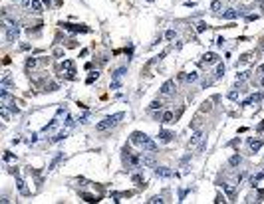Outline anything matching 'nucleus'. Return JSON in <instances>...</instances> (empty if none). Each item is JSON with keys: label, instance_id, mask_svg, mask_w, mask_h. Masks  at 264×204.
Instances as JSON below:
<instances>
[{"label": "nucleus", "instance_id": "nucleus-1", "mask_svg": "<svg viewBox=\"0 0 264 204\" xmlns=\"http://www.w3.org/2000/svg\"><path fill=\"white\" fill-rule=\"evenodd\" d=\"M131 143H135V145H139V147H143L145 151H155V143L149 139V137L145 135V133H141V131H135L131 135Z\"/></svg>", "mask_w": 264, "mask_h": 204}, {"label": "nucleus", "instance_id": "nucleus-2", "mask_svg": "<svg viewBox=\"0 0 264 204\" xmlns=\"http://www.w3.org/2000/svg\"><path fill=\"white\" fill-rule=\"evenodd\" d=\"M125 115L123 113H113V115H107L105 119H101L98 125H95V129L98 131H107V129H111V127H115V125L119 123L121 119H123Z\"/></svg>", "mask_w": 264, "mask_h": 204}, {"label": "nucleus", "instance_id": "nucleus-3", "mask_svg": "<svg viewBox=\"0 0 264 204\" xmlns=\"http://www.w3.org/2000/svg\"><path fill=\"white\" fill-rule=\"evenodd\" d=\"M62 71H64V73H62L64 77H68V80H74V77H76L74 62H70V59H68V62H64V66H62Z\"/></svg>", "mask_w": 264, "mask_h": 204}, {"label": "nucleus", "instance_id": "nucleus-4", "mask_svg": "<svg viewBox=\"0 0 264 204\" xmlns=\"http://www.w3.org/2000/svg\"><path fill=\"white\" fill-rule=\"evenodd\" d=\"M201 143H203V133L201 131H197L195 135H193V139L189 141V151H195V149L201 147Z\"/></svg>", "mask_w": 264, "mask_h": 204}, {"label": "nucleus", "instance_id": "nucleus-5", "mask_svg": "<svg viewBox=\"0 0 264 204\" xmlns=\"http://www.w3.org/2000/svg\"><path fill=\"white\" fill-rule=\"evenodd\" d=\"M64 30H70V32H89V28L86 26H76V24H62Z\"/></svg>", "mask_w": 264, "mask_h": 204}, {"label": "nucleus", "instance_id": "nucleus-6", "mask_svg": "<svg viewBox=\"0 0 264 204\" xmlns=\"http://www.w3.org/2000/svg\"><path fill=\"white\" fill-rule=\"evenodd\" d=\"M217 62H219V56L212 54V52H209V54L203 56V64H205V66H209V64H217Z\"/></svg>", "mask_w": 264, "mask_h": 204}, {"label": "nucleus", "instance_id": "nucleus-7", "mask_svg": "<svg viewBox=\"0 0 264 204\" xmlns=\"http://www.w3.org/2000/svg\"><path fill=\"white\" fill-rule=\"evenodd\" d=\"M173 89H175V81H165L163 87H161V93H163V95H171Z\"/></svg>", "mask_w": 264, "mask_h": 204}, {"label": "nucleus", "instance_id": "nucleus-8", "mask_svg": "<svg viewBox=\"0 0 264 204\" xmlns=\"http://www.w3.org/2000/svg\"><path fill=\"white\" fill-rule=\"evenodd\" d=\"M161 123H165V125L175 123V113L173 111H165V113L161 115Z\"/></svg>", "mask_w": 264, "mask_h": 204}, {"label": "nucleus", "instance_id": "nucleus-9", "mask_svg": "<svg viewBox=\"0 0 264 204\" xmlns=\"http://www.w3.org/2000/svg\"><path fill=\"white\" fill-rule=\"evenodd\" d=\"M222 188H224V192L228 194V198L234 200V196H236V186H234V184H222Z\"/></svg>", "mask_w": 264, "mask_h": 204}, {"label": "nucleus", "instance_id": "nucleus-10", "mask_svg": "<svg viewBox=\"0 0 264 204\" xmlns=\"http://www.w3.org/2000/svg\"><path fill=\"white\" fill-rule=\"evenodd\" d=\"M248 147H250L252 153H256L258 149L262 147V141H260V139H248Z\"/></svg>", "mask_w": 264, "mask_h": 204}, {"label": "nucleus", "instance_id": "nucleus-11", "mask_svg": "<svg viewBox=\"0 0 264 204\" xmlns=\"http://www.w3.org/2000/svg\"><path fill=\"white\" fill-rule=\"evenodd\" d=\"M14 38H18V28H16V26H8L6 40H8V42H14Z\"/></svg>", "mask_w": 264, "mask_h": 204}, {"label": "nucleus", "instance_id": "nucleus-12", "mask_svg": "<svg viewBox=\"0 0 264 204\" xmlns=\"http://www.w3.org/2000/svg\"><path fill=\"white\" fill-rule=\"evenodd\" d=\"M173 137H175V133H171V131H161V133H159V139H161L163 143H169Z\"/></svg>", "mask_w": 264, "mask_h": 204}, {"label": "nucleus", "instance_id": "nucleus-13", "mask_svg": "<svg viewBox=\"0 0 264 204\" xmlns=\"http://www.w3.org/2000/svg\"><path fill=\"white\" fill-rule=\"evenodd\" d=\"M155 174H157V176H173V170H169V169H165V167H161V169L155 170Z\"/></svg>", "mask_w": 264, "mask_h": 204}, {"label": "nucleus", "instance_id": "nucleus-14", "mask_svg": "<svg viewBox=\"0 0 264 204\" xmlns=\"http://www.w3.org/2000/svg\"><path fill=\"white\" fill-rule=\"evenodd\" d=\"M30 8H32L34 12H42V4H40V0H32V2H30Z\"/></svg>", "mask_w": 264, "mask_h": 204}, {"label": "nucleus", "instance_id": "nucleus-15", "mask_svg": "<svg viewBox=\"0 0 264 204\" xmlns=\"http://www.w3.org/2000/svg\"><path fill=\"white\" fill-rule=\"evenodd\" d=\"M224 75V66L222 64H219V68H217V73H215V80H220Z\"/></svg>", "mask_w": 264, "mask_h": 204}, {"label": "nucleus", "instance_id": "nucleus-16", "mask_svg": "<svg viewBox=\"0 0 264 204\" xmlns=\"http://www.w3.org/2000/svg\"><path fill=\"white\" fill-rule=\"evenodd\" d=\"M199 80V73H195V71H191V73H187V81L189 83H193V81Z\"/></svg>", "mask_w": 264, "mask_h": 204}, {"label": "nucleus", "instance_id": "nucleus-17", "mask_svg": "<svg viewBox=\"0 0 264 204\" xmlns=\"http://www.w3.org/2000/svg\"><path fill=\"white\" fill-rule=\"evenodd\" d=\"M234 16H236V12H234V10H228V12L222 14V18H226V20H231V18H234Z\"/></svg>", "mask_w": 264, "mask_h": 204}, {"label": "nucleus", "instance_id": "nucleus-18", "mask_svg": "<svg viewBox=\"0 0 264 204\" xmlns=\"http://www.w3.org/2000/svg\"><path fill=\"white\" fill-rule=\"evenodd\" d=\"M133 182H137L139 186H143V184H145V182H143V178H141L139 174H133Z\"/></svg>", "mask_w": 264, "mask_h": 204}, {"label": "nucleus", "instance_id": "nucleus-19", "mask_svg": "<svg viewBox=\"0 0 264 204\" xmlns=\"http://www.w3.org/2000/svg\"><path fill=\"white\" fill-rule=\"evenodd\" d=\"M231 165H232V167H236V165H240V157H238V155H234V157L231 159Z\"/></svg>", "mask_w": 264, "mask_h": 204}, {"label": "nucleus", "instance_id": "nucleus-20", "mask_svg": "<svg viewBox=\"0 0 264 204\" xmlns=\"http://www.w3.org/2000/svg\"><path fill=\"white\" fill-rule=\"evenodd\" d=\"M260 178H262V174H258V176H252V178H250V184H252V186H256V184L260 182Z\"/></svg>", "mask_w": 264, "mask_h": 204}, {"label": "nucleus", "instance_id": "nucleus-21", "mask_svg": "<svg viewBox=\"0 0 264 204\" xmlns=\"http://www.w3.org/2000/svg\"><path fill=\"white\" fill-rule=\"evenodd\" d=\"M18 188H20V192H22V194H28V188L24 186V182H22V180H18Z\"/></svg>", "mask_w": 264, "mask_h": 204}, {"label": "nucleus", "instance_id": "nucleus-22", "mask_svg": "<svg viewBox=\"0 0 264 204\" xmlns=\"http://www.w3.org/2000/svg\"><path fill=\"white\" fill-rule=\"evenodd\" d=\"M98 77H99V73H98V71H95V73H91V75L88 77V83H93V81L98 80Z\"/></svg>", "mask_w": 264, "mask_h": 204}, {"label": "nucleus", "instance_id": "nucleus-23", "mask_svg": "<svg viewBox=\"0 0 264 204\" xmlns=\"http://www.w3.org/2000/svg\"><path fill=\"white\" fill-rule=\"evenodd\" d=\"M161 105H163V103H161V101H157V99H155V101H151V105H149V107H151V109H159Z\"/></svg>", "mask_w": 264, "mask_h": 204}, {"label": "nucleus", "instance_id": "nucleus-24", "mask_svg": "<svg viewBox=\"0 0 264 204\" xmlns=\"http://www.w3.org/2000/svg\"><path fill=\"white\" fill-rule=\"evenodd\" d=\"M84 200H86V202H95V196H91V194H84Z\"/></svg>", "mask_w": 264, "mask_h": 204}, {"label": "nucleus", "instance_id": "nucleus-25", "mask_svg": "<svg viewBox=\"0 0 264 204\" xmlns=\"http://www.w3.org/2000/svg\"><path fill=\"white\" fill-rule=\"evenodd\" d=\"M205 28H207V24H205V22H199L197 24V32H205Z\"/></svg>", "mask_w": 264, "mask_h": 204}, {"label": "nucleus", "instance_id": "nucleus-26", "mask_svg": "<svg viewBox=\"0 0 264 204\" xmlns=\"http://www.w3.org/2000/svg\"><path fill=\"white\" fill-rule=\"evenodd\" d=\"M149 202H151V204H157V202L161 204V202H163V198H161V196H153V198H151Z\"/></svg>", "mask_w": 264, "mask_h": 204}, {"label": "nucleus", "instance_id": "nucleus-27", "mask_svg": "<svg viewBox=\"0 0 264 204\" xmlns=\"http://www.w3.org/2000/svg\"><path fill=\"white\" fill-rule=\"evenodd\" d=\"M165 38H167V40H173V38H175V32H173V30H169V32L165 34Z\"/></svg>", "mask_w": 264, "mask_h": 204}, {"label": "nucleus", "instance_id": "nucleus-28", "mask_svg": "<svg viewBox=\"0 0 264 204\" xmlns=\"http://www.w3.org/2000/svg\"><path fill=\"white\" fill-rule=\"evenodd\" d=\"M228 99H238V93H236V91H231V93H228Z\"/></svg>", "mask_w": 264, "mask_h": 204}, {"label": "nucleus", "instance_id": "nucleus-29", "mask_svg": "<svg viewBox=\"0 0 264 204\" xmlns=\"http://www.w3.org/2000/svg\"><path fill=\"white\" fill-rule=\"evenodd\" d=\"M210 8H212V10H219V8H220V2H219V0H217V2H212V6H210Z\"/></svg>", "mask_w": 264, "mask_h": 204}, {"label": "nucleus", "instance_id": "nucleus-30", "mask_svg": "<svg viewBox=\"0 0 264 204\" xmlns=\"http://www.w3.org/2000/svg\"><path fill=\"white\" fill-rule=\"evenodd\" d=\"M12 159H14V157H12L10 153H6V155H4V160H12Z\"/></svg>", "mask_w": 264, "mask_h": 204}, {"label": "nucleus", "instance_id": "nucleus-31", "mask_svg": "<svg viewBox=\"0 0 264 204\" xmlns=\"http://www.w3.org/2000/svg\"><path fill=\"white\" fill-rule=\"evenodd\" d=\"M258 73H264V64L260 66V68H258Z\"/></svg>", "mask_w": 264, "mask_h": 204}, {"label": "nucleus", "instance_id": "nucleus-32", "mask_svg": "<svg viewBox=\"0 0 264 204\" xmlns=\"http://www.w3.org/2000/svg\"><path fill=\"white\" fill-rule=\"evenodd\" d=\"M262 129H264V121H262L260 125H258V131H262Z\"/></svg>", "mask_w": 264, "mask_h": 204}, {"label": "nucleus", "instance_id": "nucleus-33", "mask_svg": "<svg viewBox=\"0 0 264 204\" xmlns=\"http://www.w3.org/2000/svg\"><path fill=\"white\" fill-rule=\"evenodd\" d=\"M260 85H262V87H264V77H262V80H260Z\"/></svg>", "mask_w": 264, "mask_h": 204}, {"label": "nucleus", "instance_id": "nucleus-34", "mask_svg": "<svg viewBox=\"0 0 264 204\" xmlns=\"http://www.w3.org/2000/svg\"><path fill=\"white\" fill-rule=\"evenodd\" d=\"M262 50H264V40H262Z\"/></svg>", "mask_w": 264, "mask_h": 204}]
</instances>
